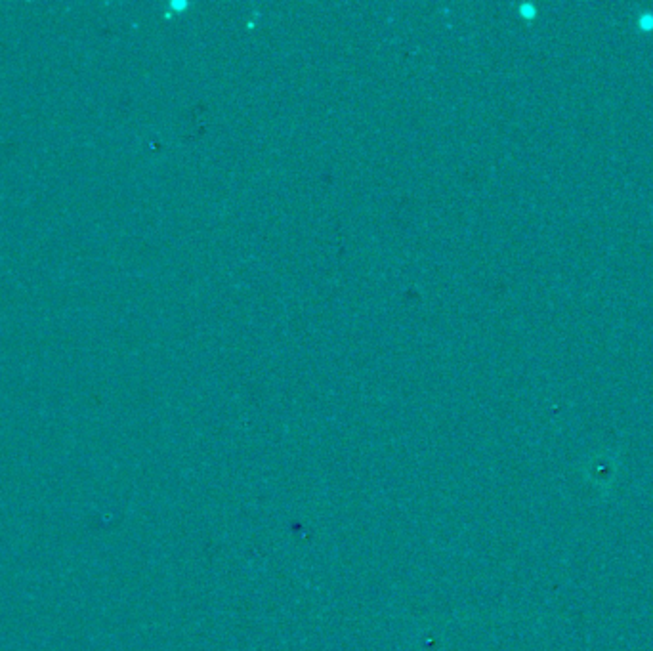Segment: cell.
I'll list each match as a JSON object with an SVG mask.
<instances>
[]
</instances>
